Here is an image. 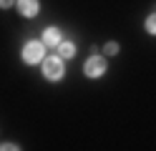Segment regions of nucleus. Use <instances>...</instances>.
<instances>
[{
	"label": "nucleus",
	"instance_id": "7ed1b4c3",
	"mask_svg": "<svg viewBox=\"0 0 156 151\" xmlns=\"http://www.w3.org/2000/svg\"><path fill=\"white\" fill-rule=\"evenodd\" d=\"M106 68H108V63H106V56L93 53V56L83 63V73H86V78H101V76L106 73Z\"/></svg>",
	"mask_w": 156,
	"mask_h": 151
},
{
	"label": "nucleus",
	"instance_id": "39448f33",
	"mask_svg": "<svg viewBox=\"0 0 156 151\" xmlns=\"http://www.w3.org/2000/svg\"><path fill=\"white\" fill-rule=\"evenodd\" d=\"M18 10L25 18H35L41 13V0H18Z\"/></svg>",
	"mask_w": 156,
	"mask_h": 151
},
{
	"label": "nucleus",
	"instance_id": "20e7f679",
	"mask_svg": "<svg viewBox=\"0 0 156 151\" xmlns=\"http://www.w3.org/2000/svg\"><path fill=\"white\" fill-rule=\"evenodd\" d=\"M61 43H63V33H61L55 25H51V28H45V30H43V45L58 48Z\"/></svg>",
	"mask_w": 156,
	"mask_h": 151
},
{
	"label": "nucleus",
	"instance_id": "1a4fd4ad",
	"mask_svg": "<svg viewBox=\"0 0 156 151\" xmlns=\"http://www.w3.org/2000/svg\"><path fill=\"white\" fill-rule=\"evenodd\" d=\"M0 151H20L18 144H0Z\"/></svg>",
	"mask_w": 156,
	"mask_h": 151
},
{
	"label": "nucleus",
	"instance_id": "423d86ee",
	"mask_svg": "<svg viewBox=\"0 0 156 151\" xmlns=\"http://www.w3.org/2000/svg\"><path fill=\"white\" fill-rule=\"evenodd\" d=\"M58 56H61V58H73V56H76V43L63 40V43L58 45Z\"/></svg>",
	"mask_w": 156,
	"mask_h": 151
},
{
	"label": "nucleus",
	"instance_id": "f257e3e1",
	"mask_svg": "<svg viewBox=\"0 0 156 151\" xmlns=\"http://www.w3.org/2000/svg\"><path fill=\"white\" fill-rule=\"evenodd\" d=\"M43 76L51 81V83H58V81H63V76H66L63 58H61V56H48V58L43 60Z\"/></svg>",
	"mask_w": 156,
	"mask_h": 151
},
{
	"label": "nucleus",
	"instance_id": "0eeeda50",
	"mask_svg": "<svg viewBox=\"0 0 156 151\" xmlns=\"http://www.w3.org/2000/svg\"><path fill=\"white\" fill-rule=\"evenodd\" d=\"M144 28H146V33H149V35H156V13H151L149 18H146Z\"/></svg>",
	"mask_w": 156,
	"mask_h": 151
},
{
	"label": "nucleus",
	"instance_id": "6e6552de",
	"mask_svg": "<svg viewBox=\"0 0 156 151\" xmlns=\"http://www.w3.org/2000/svg\"><path fill=\"white\" fill-rule=\"evenodd\" d=\"M119 50H121L119 43H106V45H103V56H116Z\"/></svg>",
	"mask_w": 156,
	"mask_h": 151
},
{
	"label": "nucleus",
	"instance_id": "f03ea898",
	"mask_svg": "<svg viewBox=\"0 0 156 151\" xmlns=\"http://www.w3.org/2000/svg\"><path fill=\"white\" fill-rule=\"evenodd\" d=\"M23 60L28 66L43 63V60H45V45H43V40H41V43H38V40H28V43L23 45Z\"/></svg>",
	"mask_w": 156,
	"mask_h": 151
},
{
	"label": "nucleus",
	"instance_id": "9d476101",
	"mask_svg": "<svg viewBox=\"0 0 156 151\" xmlns=\"http://www.w3.org/2000/svg\"><path fill=\"white\" fill-rule=\"evenodd\" d=\"M15 5V0H0V8L3 10H8V8H13Z\"/></svg>",
	"mask_w": 156,
	"mask_h": 151
}]
</instances>
